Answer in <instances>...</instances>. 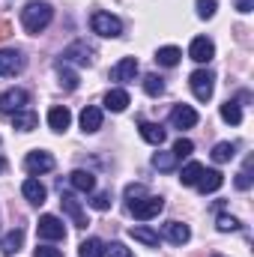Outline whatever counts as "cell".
<instances>
[{
	"label": "cell",
	"instance_id": "29",
	"mask_svg": "<svg viewBox=\"0 0 254 257\" xmlns=\"http://www.w3.org/2000/svg\"><path fill=\"white\" fill-rule=\"evenodd\" d=\"M221 120L230 123V126H239V123H242V108H239L236 102H224V105H221Z\"/></svg>",
	"mask_w": 254,
	"mask_h": 257
},
{
	"label": "cell",
	"instance_id": "35",
	"mask_svg": "<svg viewBox=\"0 0 254 257\" xmlns=\"http://www.w3.org/2000/svg\"><path fill=\"white\" fill-rule=\"evenodd\" d=\"M191 150H194V144H191L189 138H180V141L174 144V150H171V153H174L177 159H186V156H191Z\"/></svg>",
	"mask_w": 254,
	"mask_h": 257
},
{
	"label": "cell",
	"instance_id": "12",
	"mask_svg": "<svg viewBox=\"0 0 254 257\" xmlns=\"http://www.w3.org/2000/svg\"><path fill=\"white\" fill-rule=\"evenodd\" d=\"M21 245H24V230H21V227H12V230L0 239V254L15 257L18 251H21Z\"/></svg>",
	"mask_w": 254,
	"mask_h": 257
},
{
	"label": "cell",
	"instance_id": "17",
	"mask_svg": "<svg viewBox=\"0 0 254 257\" xmlns=\"http://www.w3.org/2000/svg\"><path fill=\"white\" fill-rule=\"evenodd\" d=\"M81 128H84L87 135L99 132V128H102V108H96V105H87V108L81 111Z\"/></svg>",
	"mask_w": 254,
	"mask_h": 257
},
{
	"label": "cell",
	"instance_id": "10",
	"mask_svg": "<svg viewBox=\"0 0 254 257\" xmlns=\"http://www.w3.org/2000/svg\"><path fill=\"white\" fill-rule=\"evenodd\" d=\"M189 57L194 60V63H209V60L215 57V45H212V39H206V36H197V39H191Z\"/></svg>",
	"mask_w": 254,
	"mask_h": 257
},
{
	"label": "cell",
	"instance_id": "42",
	"mask_svg": "<svg viewBox=\"0 0 254 257\" xmlns=\"http://www.w3.org/2000/svg\"><path fill=\"white\" fill-rule=\"evenodd\" d=\"M3 168H6V159H3V156H0V174H3Z\"/></svg>",
	"mask_w": 254,
	"mask_h": 257
},
{
	"label": "cell",
	"instance_id": "22",
	"mask_svg": "<svg viewBox=\"0 0 254 257\" xmlns=\"http://www.w3.org/2000/svg\"><path fill=\"white\" fill-rule=\"evenodd\" d=\"M105 108L114 111V114L126 111L129 108V93L126 90H108V93H105Z\"/></svg>",
	"mask_w": 254,
	"mask_h": 257
},
{
	"label": "cell",
	"instance_id": "8",
	"mask_svg": "<svg viewBox=\"0 0 254 257\" xmlns=\"http://www.w3.org/2000/svg\"><path fill=\"white\" fill-rule=\"evenodd\" d=\"M36 233H39L42 239H51V242L66 239V227H63V221H60L57 215H42L39 224H36Z\"/></svg>",
	"mask_w": 254,
	"mask_h": 257
},
{
	"label": "cell",
	"instance_id": "6",
	"mask_svg": "<svg viewBox=\"0 0 254 257\" xmlns=\"http://www.w3.org/2000/svg\"><path fill=\"white\" fill-rule=\"evenodd\" d=\"M27 102H30V93L21 90V87H12V90H6V93L0 96V114H9V117H12L15 111H24Z\"/></svg>",
	"mask_w": 254,
	"mask_h": 257
},
{
	"label": "cell",
	"instance_id": "26",
	"mask_svg": "<svg viewBox=\"0 0 254 257\" xmlns=\"http://www.w3.org/2000/svg\"><path fill=\"white\" fill-rule=\"evenodd\" d=\"M233 156H236V144H230V141H221V144L212 147V162H215V165H224V162H230Z\"/></svg>",
	"mask_w": 254,
	"mask_h": 257
},
{
	"label": "cell",
	"instance_id": "27",
	"mask_svg": "<svg viewBox=\"0 0 254 257\" xmlns=\"http://www.w3.org/2000/svg\"><path fill=\"white\" fill-rule=\"evenodd\" d=\"M78 257H105V242L102 239H84L81 245H78Z\"/></svg>",
	"mask_w": 254,
	"mask_h": 257
},
{
	"label": "cell",
	"instance_id": "14",
	"mask_svg": "<svg viewBox=\"0 0 254 257\" xmlns=\"http://www.w3.org/2000/svg\"><path fill=\"white\" fill-rule=\"evenodd\" d=\"M21 194L30 200V203H36V206H42L45 203V197H48V192H45V186L36 180V177H27L24 183H21Z\"/></svg>",
	"mask_w": 254,
	"mask_h": 257
},
{
	"label": "cell",
	"instance_id": "34",
	"mask_svg": "<svg viewBox=\"0 0 254 257\" xmlns=\"http://www.w3.org/2000/svg\"><path fill=\"white\" fill-rule=\"evenodd\" d=\"M90 206H93V209H99V212H105V209H111V192H99V194H93V200H90Z\"/></svg>",
	"mask_w": 254,
	"mask_h": 257
},
{
	"label": "cell",
	"instance_id": "1",
	"mask_svg": "<svg viewBox=\"0 0 254 257\" xmlns=\"http://www.w3.org/2000/svg\"><path fill=\"white\" fill-rule=\"evenodd\" d=\"M51 21H54V9H51V3L33 0V3H27V6L21 9V24H24V30H27L30 36H39Z\"/></svg>",
	"mask_w": 254,
	"mask_h": 257
},
{
	"label": "cell",
	"instance_id": "13",
	"mask_svg": "<svg viewBox=\"0 0 254 257\" xmlns=\"http://www.w3.org/2000/svg\"><path fill=\"white\" fill-rule=\"evenodd\" d=\"M171 123L177 128H194L197 126V111H194L191 105H177V108L171 111Z\"/></svg>",
	"mask_w": 254,
	"mask_h": 257
},
{
	"label": "cell",
	"instance_id": "31",
	"mask_svg": "<svg viewBox=\"0 0 254 257\" xmlns=\"http://www.w3.org/2000/svg\"><path fill=\"white\" fill-rule=\"evenodd\" d=\"M144 93H147V96H162V93H165V78L147 75V78H144Z\"/></svg>",
	"mask_w": 254,
	"mask_h": 257
},
{
	"label": "cell",
	"instance_id": "21",
	"mask_svg": "<svg viewBox=\"0 0 254 257\" xmlns=\"http://www.w3.org/2000/svg\"><path fill=\"white\" fill-rule=\"evenodd\" d=\"M138 132H141V138H144L147 144H153V147H162V144H165V128L159 126V123H141Z\"/></svg>",
	"mask_w": 254,
	"mask_h": 257
},
{
	"label": "cell",
	"instance_id": "36",
	"mask_svg": "<svg viewBox=\"0 0 254 257\" xmlns=\"http://www.w3.org/2000/svg\"><path fill=\"white\" fill-rule=\"evenodd\" d=\"M218 9V0H197V15L200 18H212Z\"/></svg>",
	"mask_w": 254,
	"mask_h": 257
},
{
	"label": "cell",
	"instance_id": "30",
	"mask_svg": "<svg viewBox=\"0 0 254 257\" xmlns=\"http://www.w3.org/2000/svg\"><path fill=\"white\" fill-rule=\"evenodd\" d=\"M200 174H203V165L200 162H189L186 168H183V186H197V180H200Z\"/></svg>",
	"mask_w": 254,
	"mask_h": 257
},
{
	"label": "cell",
	"instance_id": "4",
	"mask_svg": "<svg viewBox=\"0 0 254 257\" xmlns=\"http://www.w3.org/2000/svg\"><path fill=\"white\" fill-rule=\"evenodd\" d=\"M162 209H165V200H162V197H156V194H147V197H141V200L129 203V212H132L138 221H150V218H156Z\"/></svg>",
	"mask_w": 254,
	"mask_h": 257
},
{
	"label": "cell",
	"instance_id": "37",
	"mask_svg": "<svg viewBox=\"0 0 254 257\" xmlns=\"http://www.w3.org/2000/svg\"><path fill=\"white\" fill-rule=\"evenodd\" d=\"M141 197H147V186H141V183L126 186V200L129 203H135V200H141Z\"/></svg>",
	"mask_w": 254,
	"mask_h": 257
},
{
	"label": "cell",
	"instance_id": "11",
	"mask_svg": "<svg viewBox=\"0 0 254 257\" xmlns=\"http://www.w3.org/2000/svg\"><path fill=\"white\" fill-rule=\"evenodd\" d=\"M60 206H63V212L75 221V227H87V215H84V209H81V200L75 197V194L63 192L60 194Z\"/></svg>",
	"mask_w": 254,
	"mask_h": 257
},
{
	"label": "cell",
	"instance_id": "23",
	"mask_svg": "<svg viewBox=\"0 0 254 257\" xmlns=\"http://www.w3.org/2000/svg\"><path fill=\"white\" fill-rule=\"evenodd\" d=\"M129 233H132V239H135V242H141V245H147V248H156V245H159V233H156L153 227L138 224V227H132Z\"/></svg>",
	"mask_w": 254,
	"mask_h": 257
},
{
	"label": "cell",
	"instance_id": "40",
	"mask_svg": "<svg viewBox=\"0 0 254 257\" xmlns=\"http://www.w3.org/2000/svg\"><path fill=\"white\" fill-rule=\"evenodd\" d=\"M33 257H63V251L60 248H51V245H36Z\"/></svg>",
	"mask_w": 254,
	"mask_h": 257
},
{
	"label": "cell",
	"instance_id": "25",
	"mask_svg": "<svg viewBox=\"0 0 254 257\" xmlns=\"http://www.w3.org/2000/svg\"><path fill=\"white\" fill-rule=\"evenodd\" d=\"M180 57H183V51H180V48H174V45H165V48H159V51H156V63L165 66V69H174V66L180 63Z\"/></svg>",
	"mask_w": 254,
	"mask_h": 257
},
{
	"label": "cell",
	"instance_id": "16",
	"mask_svg": "<svg viewBox=\"0 0 254 257\" xmlns=\"http://www.w3.org/2000/svg\"><path fill=\"white\" fill-rule=\"evenodd\" d=\"M165 236H168L174 245H186L191 239V227L183 224V221H168V224H165Z\"/></svg>",
	"mask_w": 254,
	"mask_h": 257
},
{
	"label": "cell",
	"instance_id": "38",
	"mask_svg": "<svg viewBox=\"0 0 254 257\" xmlns=\"http://www.w3.org/2000/svg\"><path fill=\"white\" fill-rule=\"evenodd\" d=\"M105 254L108 257H135L123 242H111V245H105Z\"/></svg>",
	"mask_w": 254,
	"mask_h": 257
},
{
	"label": "cell",
	"instance_id": "18",
	"mask_svg": "<svg viewBox=\"0 0 254 257\" xmlns=\"http://www.w3.org/2000/svg\"><path fill=\"white\" fill-rule=\"evenodd\" d=\"M69 183H72L75 192H84V194H90L96 189V177H93L90 171H72V174H69Z\"/></svg>",
	"mask_w": 254,
	"mask_h": 257
},
{
	"label": "cell",
	"instance_id": "5",
	"mask_svg": "<svg viewBox=\"0 0 254 257\" xmlns=\"http://www.w3.org/2000/svg\"><path fill=\"white\" fill-rule=\"evenodd\" d=\"M24 54L18 51V48H0V75L3 78H15V75H21L24 72Z\"/></svg>",
	"mask_w": 254,
	"mask_h": 257
},
{
	"label": "cell",
	"instance_id": "19",
	"mask_svg": "<svg viewBox=\"0 0 254 257\" xmlns=\"http://www.w3.org/2000/svg\"><path fill=\"white\" fill-rule=\"evenodd\" d=\"M69 123H72V114H69L66 105H54V108L48 111V126L54 128V132H66Z\"/></svg>",
	"mask_w": 254,
	"mask_h": 257
},
{
	"label": "cell",
	"instance_id": "9",
	"mask_svg": "<svg viewBox=\"0 0 254 257\" xmlns=\"http://www.w3.org/2000/svg\"><path fill=\"white\" fill-rule=\"evenodd\" d=\"M63 63H75V66H90L93 63V48L87 42H72L69 48H63Z\"/></svg>",
	"mask_w": 254,
	"mask_h": 257
},
{
	"label": "cell",
	"instance_id": "32",
	"mask_svg": "<svg viewBox=\"0 0 254 257\" xmlns=\"http://www.w3.org/2000/svg\"><path fill=\"white\" fill-rule=\"evenodd\" d=\"M153 168H159V171H174V168H177V156L159 150V153L153 156Z\"/></svg>",
	"mask_w": 254,
	"mask_h": 257
},
{
	"label": "cell",
	"instance_id": "7",
	"mask_svg": "<svg viewBox=\"0 0 254 257\" xmlns=\"http://www.w3.org/2000/svg\"><path fill=\"white\" fill-rule=\"evenodd\" d=\"M24 168H27V174H30V177L48 174V171H54V156H51V153H45V150H33V153H27Z\"/></svg>",
	"mask_w": 254,
	"mask_h": 257
},
{
	"label": "cell",
	"instance_id": "3",
	"mask_svg": "<svg viewBox=\"0 0 254 257\" xmlns=\"http://www.w3.org/2000/svg\"><path fill=\"white\" fill-rule=\"evenodd\" d=\"M189 84H191V93H194L197 102H209L212 90H215V75L209 69H197V72H191Z\"/></svg>",
	"mask_w": 254,
	"mask_h": 257
},
{
	"label": "cell",
	"instance_id": "28",
	"mask_svg": "<svg viewBox=\"0 0 254 257\" xmlns=\"http://www.w3.org/2000/svg\"><path fill=\"white\" fill-rule=\"evenodd\" d=\"M57 78H60V87H66V90H78V75L69 69V63H57Z\"/></svg>",
	"mask_w": 254,
	"mask_h": 257
},
{
	"label": "cell",
	"instance_id": "24",
	"mask_svg": "<svg viewBox=\"0 0 254 257\" xmlns=\"http://www.w3.org/2000/svg\"><path fill=\"white\" fill-rule=\"evenodd\" d=\"M12 126L18 128V132H33V128L39 126V117L33 111H27V108L24 111H15L12 114Z\"/></svg>",
	"mask_w": 254,
	"mask_h": 257
},
{
	"label": "cell",
	"instance_id": "20",
	"mask_svg": "<svg viewBox=\"0 0 254 257\" xmlns=\"http://www.w3.org/2000/svg\"><path fill=\"white\" fill-rule=\"evenodd\" d=\"M224 186V177H221V171H203L200 174V180H197V189L203 194H212V192H218Z\"/></svg>",
	"mask_w": 254,
	"mask_h": 257
},
{
	"label": "cell",
	"instance_id": "33",
	"mask_svg": "<svg viewBox=\"0 0 254 257\" xmlns=\"http://www.w3.org/2000/svg\"><path fill=\"white\" fill-rule=\"evenodd\" d=\"M215 227H218L221 233H230V230H239V218H233V215H218V221H215Z\"/></svg>",
	"mask_w": 254,
	"mask_h": 257
},
{
	"label": "cell",
	"instance_id": "2",
	"mask_svg": "<svg viewBox=\"0 0 254 257\" xmlns=\"http://www.w3.org/2000/svg\"><path fill=\"white\" fill-rule=\"evenodd\" d=\"M90 27H93V33H99V36H105V39H117V36H123V21L117 18V15H111V12H93V18H90Z\"/></svg>",
	"mask_w": 254,
	"mask_h": 257
},
{
	"label": "cell",
	"instance_id": "41",
	"mask_svg": "<svg viewBox=\"0 0 254 257\" xmlns=\"http://www.w3.org/2000/svg\"><path fill=\"white\" fill-rule=\"evenodd\" d=\"M236 9H239V12H251L254 0H236Z\"/></svg>",
	"mask_w": 254,
	"mask_h": 257
},
{
	"label": "cell",
	"instance_id": "15",
	"mask_svg": "<svg viewBox=\"0 0 254 257\" xmlns=\"http://www.w3.org/2000/svg\"><path fill=\"white\" fill-rule=\"evenodd\" d=\"M135 78H138V60L135 57H123L111 69V81H123L126 84V81H135Z\"/></svg>",
	"mask_w": 254,
	"mask_h": 257
},
{
	"label": "cell",
	"instance_id": "39",
	"mask_svg": "<svg viewBox=\"0 0 254 257\" xmlns=\"http://www.w3.org/2000/svg\"><path fill=\"white\" fill-rule=\"evenodd\" d=\"M233 183H236V189H239V192H248V189H251V174H248V171H239Z\"/></svg>",
	"mask_w": 254,
	"mask_h": 257
}]
</instances>
